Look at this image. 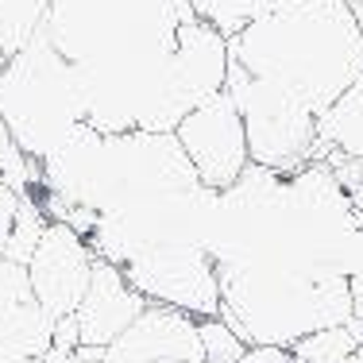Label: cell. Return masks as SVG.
I'll list each match as a JSON object with an SVG mask.
<instances>
[{"label": "cell", "mask_w": 363, "mask_h": 363, "mask_svg": "<svg viewBox=\"0 0 363 363\" xmlns=\"http://www.w3.org/2000/svg\"><path fill=\"white\" fill-rule=\"evenodd\" d=\"M194 4V12L201 16V20H209L217 31L224 35H236L240 28H247L252 20L259 16L274 12L279 4H286V0H189Z\"/></svg>", "instance_id": "13"}, {"label": "cell", "mask_w": 363, "mask_h": 363, "mask_svg": "<svg viewBox=\"0 0 363 363\" xmlns=\"http://www.w3.org/2000/svg\"><path fill=\"white\" fill-rule=\"evenodd\" d=\"M224 74H228V35L217 31L209 20H201V16L182 20L155 132H174L178 120L189 108H197L205 97L224 89Z\"/></svg>", "instance_id": "5"}, {"label": "cell", "mask_w": 363, "mask_h": 363, "mask_svg": "<svg viewBox=\"0 0 363 363\" xmlns=\"http://www.w3.org/2000/svg\"><path fill=\"white\" fill-rule=\"evenodd\" d=\"M55 321L31 290L28 267L0 255V363H43Z\"/></svg>", "instance_id": "9"}, {"label": "cell", "mask_w": 363, "mask_h": 363, "mask_svg": "<svg viewBox=\"0 0 363 363\" xmlns=\"http://www.w3.org/2000/svg\"><path fill=\"white\" fill-rule=\"evenodd\" d=\"M62 363H105V348H85L82 344V348H77L74 356H66Z\"/></svg>", "instance_id": "21"}, {"label": "cell", "mask_w": 363, "mask_h": 363, "mask_svg": "<svg viewBox=\"0 0 363 363\" xmlns=\"http://www.w3.org/2000/svg\"><path fill=\"white\" fill-rule=\"evenodd\" d=\"M16 209H20V189L12 182L0 178V255L8 252V236H12V224H16Z\"/></svg>", "instance_id": "19"}, {"label": "cell", "mask_w": 363, "mask_h": 363, "mask_svg": "<svg viewBox=\"0 0 363 363\" xmlns=\"http://www.w3.org/2000/svg\"><path fill=\"white\" fill-rule=\"evenodd\" d=\"M363 344V317L352 313L340 325H325L290 344L294 363H344Z\"/></svg>", "instance_id": "12"}, {"label": "cell", "mask_w": 363, "mask_h": 363, "mask_svg": "<svg viewBox=\"0 0 363 363\" xmlns=\"http://www.w3.org/2000/svg\"><path fill=\"white\" fill-rule=\"evenodd\" d=\"M47 224H50V217H47V209L39 205V197L31 194V189H28V194H20V209H16V224H12V236H8L4 259H16V263L28 267V259L39 247Z\"/></svg>", "instance_id": "15"}, {"label": "cell", "mask_w": 363, "mask_h": 363, "mask_svg": "<svg viewBox=\"0 0 363 363\" xmlns=\"http://www.w3.org/2000/svg\"><path fill=\"white\" fill-rule=\"evenodd\" d=\"M151 363H189V359H151Z\"/></svg>", "instance_id": "24"}, {"label": "cell", "mask_w": 363, "mask_h": 363, "mask_svg": "<svg viewBox=\"0 0 363 363\" xmlns=\"http://www.w3.org/2000/svg\"><path fill=\"white\" fill-rule=\"evenodd\" d=\"M348 4V12H352V20H356V28L363 31V0H344Z\"/></svg>", "instance_id": "22"}, {"label": "cell", "mask_w": 363, "mask_h": 363, "mask_svg": "<svg viewBox=\"0 0 363 363\" xmlns=\"http://www.w3.org/2000/svg\"><path fill=\"white\" fill-rule=\"evenodd\" d=\"M147 298L128 282V274L108 259H97L89 274V286L82 294V306L74 309L77 336L85 348H108L128 325L140 317Z\"/></svg>", "instance_id": "10"}, {"label": "cell", "mask_w": 363, "mask_h": 363, "mask_svg": "<svg viewBox=\"0 0 363 363\" xmlns=\"http://www.w3.org/2000/svg\"><path fill=\"white\" fill-rule=\"evenodd\" d=\"M352 209H356V224H359V263L352 271V306H356V317H363V174L352 189Z\"/></svg>", "instance_id": "18"}, {"label": "cell", "mask_w": 363, "mask_h": 363, "mask_svg": "<svg viewBox=\"0 0 363 363\" xmlns=\"http://www.w3.org/2000/svg\"><path fill=\"white\" fill-rule=\"evenodd\" d=\"M209 259L220 317L244 344L290 348L313 328L348 321L359 263L352 189L321 159L247 162L232 186L217 189Z\"/></svg>", "instance_id": "1"}, {"label": "cell", "mask_w": 363, "mask_h": 363, "mask_svg": "<svg viewBox=\"0 0 363 363\" xmlns=\"http://www.w3.org/2000/svg\"><path fill=\"white\" fill-rule=\"evenodd\" d=\"M174 135H178L182 151H186V159L194 162L197 178L209 189L232 186V182L244 174L247 162H252L244 116H240L236 101L224 89L205 97L197 108H189L178 120Z\"/></svg>", "instance_id": "6"}, {"label": "cell", "mask_w": 363, "mask_h": 363, "mask_svg": "<svg viewBox=\"0 0 363 363\" xmlns=\"http://www.w3.org/2000/svg\"><path fill=\"white\" fill-rule=\"evenodd\" d=\"M50 0H0V43L8 55L23 47L47 20Z\"/></svg>", "instance_id": "14"}, {"label": "cell", "mask_w": 363, "mask_h": 363, "mask_svg": "<svg viewBox=\"0 0 363 363\" xmlns=\"http://www.w3.org/2000/svg\"><path fill=\"white\" fill-rule=\"evenodd\" d=\"M309 159H321V162L352 159V162H363V74L321 112V116H317V132H313Z\"/></svg>", "instance_id": "11"}, {"label": "cell", "mask_w": 363, "mask_h": 363, "mask_svg": "<svg viewBox=\"0 0 363 363\" xmlns=\"http://www.w3.org/2000/svg\"><path fill=\"white\" fill-rule=\"evenodd\" d=\"M344 363H363V344H359V348H356V352H352V356H348V359H344Z\"/></svg>", "instance_id": "23"}, {"label": "cell", "mask_w": 363, "mask_h": 363, "mask_svg": "<svg viewBox=\"0 0 363 363\" xmlns=\"http://www.w3.org/2000/svg\"><path fill=\"white\" fill-rule=\"evenodd\" d=\"M0 178L12 182L20 194L35 189V182H39V162H31L28 155L20 151V143L12 140V132H8V124H4V116H0Z\"/></svg>", "instance_id": "16"}, {"label": "cell", "mask_w": 363, "mask_h": 363, "mask_svg": "<svg viewBox=\"0 0 363 363\" xmlns=\"http://www.w3.org/2000/svg\"><path fill=\"white\" fill-rule=\"evenodd\" d=\"M0 116L31 162H47L89 116L82 77L43 28L0 70Z\"/></svg>", "instance_id": "4"}, {"label": "cell", "mask_w": 363, "mask_h": 363, "mask_svg": "<svg viewBox=\"0 0 363 363\" xmlns=\"http://www.w3.org/2000/svg\"><path fill=\"white\" fill-rule=\"evenodd\" d=\"M93 263H97V255L85 244V236H77L70 224H62V220L47 224L39 247L28 259V279H31V290H35L39 306L50 313V321L70 317L82 306V294L89 286Z\"/></svg>", "instance_id": "7"}, {"label": "cell", "mask_w": 363, "mask_h": 363, "mask_svg": "<svg viewBox=\"0 0 363 363\" xmlns=\"http://www.w3.org/2000/svg\"><path fill=\"white\" fill-rule=\"evenodd\" d=\"M201 348L205 363H236L247 344L232 333V325L224 317H201Z\"/></svg>", "instance_id": "17"}, {"label": "cell", "mask_w": 363, "mask_h": 363, "mask_svg": "<svg viewBox=\"0 0 363 363\" xmlns=\"http://www.w3.org/2000/svg\"><path fill=\"white\" fill-rule=\"evenodd\" d=\"M359 74L363 31L344 0H286L228 35L224 93L244 116L252 162H306L317 116Z\"/></svg>", "instance_id": "2"}, {"label": "cell", "mask_w": 363, "mask_h": 363, "mask_svg": "<svg viewBox=\"0 0 363 363\" xmlns=\"http://www.w3.org/2000/svg\"><path fill=\"white\" fill-rule=\"evenodd\" d=\"M151 359H189L205 363L201 317L178 306L147 301L132 325L105 348V363H151Z\"/></svg>", "instance_id": "8"}, {"label": "cell", "mask_w": 363, "mask_h": 363, "mask_svg": "<svg viewBox=\"0 0 363 363\" xmlns=\"http://www.w3.org/2000/svg\"><path fill=\"white\" fill-rule=\"evenodd\" d=\"M236 363H294V359L290 348H279V344H247Z\"/></svg>", "instance_id": "20"}, {"label": "cell", "mask_w": 363, "mask_h": 363, "mask_svg": "<svg viewBox=\"0 0 363 363\" xmlns=\"http://www.w3.org/2000/svg\"><path fill=\"white\" fill-rule=\"evenodd\" d=\"M189 0H50L43 31L77 70L97 132H155Z\"/></svg>", "instance_id": "3"}]
</instances>
